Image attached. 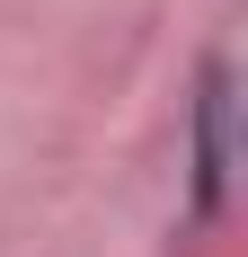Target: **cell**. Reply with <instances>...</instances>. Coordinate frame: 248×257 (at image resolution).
<instances>
[{"mask_svg":"<svg viewBox=\"0 0 248 257\" xmlns=\"http://www.w3.org/2000/svg\"><path fill=\"white\" fill-rule=\"evenodd\" d=\"M186 178H195V222H222V204H230V62L222 53L195 80V151H186Z\"/></svg>","mask_w":248,"mask_h":257,"instance_id":"cell-1","label":"cell"}]
</instances>
